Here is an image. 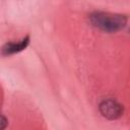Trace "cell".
<instances>
[{
	"instance_id": "1",
	"label": "cell",
	"mask_w": 130,
	"mask_h": 130,
	"mask_svg": "<svg viewBox=\"0 0 130 130\" xmlns=\"http://www.w3.org/2000/svg\"><path fill=\"white\" fill-rule=\"evenodd\" d=\"M88 19L92 26L108 34L123 30L128 22V17L125 14L105 11H94L88 15Z\"/></svg>"
},
{
	"instance_id": "2",
	"label": "cell",
	"mask_w": 130,
	"mask_h": 130,
	"mask_svg": "<svg viewBox=\"0 0 130 130\" xmlns=\"http://www.w3.org/2000/svg\"><path fill=\"white\" fill-rule=\"evenodd\" d=\"M99 110L104 118L111 121L119 119L124 112L123 106L113 99L103 100L99 105Z\"/></svg>"
},
{
	"instance_id": "3",
	"label": "cell",
	"mask_w": 130,
	"mask_h": 130,
	"mask_svg": "<svg viewBox=\"0 0 130 130\" xmlns=\"http://www.w3.org/2000/svg\"><path fill=\"white\" fill-rule=\"evenodd\" d=\"M29 36H25L18 42H8L4 44L0 50L2 56H10L13 54H17L26 49L29 44Z\"/></svg>"
},
{
	"instance_id": "4",
	"label": "cell",
	"mask_w": 130,
	"mask_h": 130,
	"mask_svg": "<svg viewBox=\"0 0 130 130\" xmlns=\"http://www.w3.org/2000/svg\"><path fill=\"white\" fill-rule=\"evenodd\" d=\"M7 124H8L7 119H6L3 115H1V114H0V130L5 129V128L7 127Z\"/></svg>"
}]
</instances>
